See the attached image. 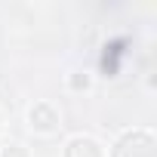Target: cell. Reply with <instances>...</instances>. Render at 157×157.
Segmentation results:
<instances>
[{
    "instance_id": "cell-1",
    "label": "cell",
    "mask_w": 157,
    "mask_h": 157,
    "mask_svg": "<svg viewBox=\"0 0 157 157\" xmlns=\"http://www.w3.org/2000/svg\"><path fill=\"white\" fill-rule=\"evenodd\" d=\"M31 120H37V126H40V129H49V126H52V114H49L46 108L31 111Z\"/></svg>"
}]
</instances>
